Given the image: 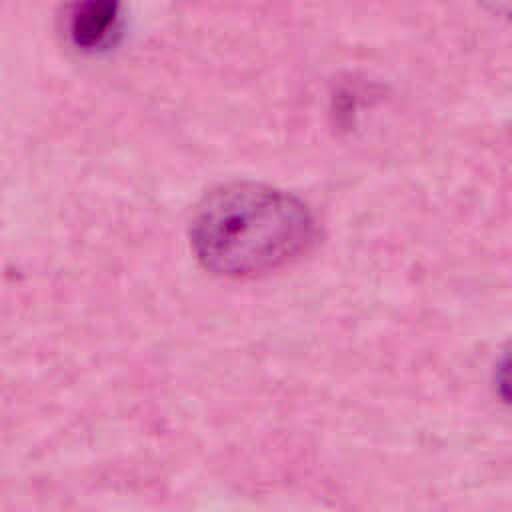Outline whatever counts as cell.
<instances>
[{
  "label": "cell",
  "mask_w": 512,
  "mask_h": 512,
  "mask_svg": "<svg viewBox=\"0 0 512 512\" xmlns=\"http://www.w3.org/2000/svg\"><path fill=\"white\" fill-rule=\"evenodd\" d=\"M316 236L308 206L272 186L234 182L198 204L190 244L212 274L246 278L270 272L304 254Z\"/></svg>",
  "instance_id": "cell-1"
},
{
  "label": "cell",
  "mask_w": 512,
  "mask_h": 512,
  "mask_svg": "<svg viewBox=\"0 0 512 512\" xmlns=\"http://www.w3.org/2000/svg\"><path fill=\"white\" fill-rule=\"evenodd\" d=\"M118 16V0H80L72 16V38L82 48H94L110 34Z\"/></svg>",
  "instance_id": "cell-2"
},
{
  "label": "cell",
  "mask_w": 512,
  "mask_h": 512,
  "mask_svg": "<svg viewBox=\"0 0 512 512\" xmlns=\"http://www.w3.org/2000/svg\"><path fill=\"white\" fill-rule=\"evenodd\" d=\"M496 390L506 404L512 406V346L504 352L496 368Z\"/></svg>",
  "instance_id": "cell-3"
},
{
  "label": "cell",
  "mask_w": 512,
  "mask_h": 512,
  "mask_svg": "<svg viewBox=\"0 0 512 512\" xmlns=\"http://www.w3.org/2000/svg\"><path fill=\"white\" fill-rule=\"evenodd\" d=\"M494 16L512 22V0H480Z\"/></svg>",
  "instance_id": "cell-4"
}]
</instances>
